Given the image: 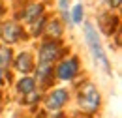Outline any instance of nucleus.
Wrapping results in <instances>:
<instances>
[{"instance_id": "obj_1", "label": "nucleus", "mask_w": 122, "mask_h": 118, "mask_svg": "<svg viewBox=\"0 0 122 118\" xmlns=\"http://www.w3.org/2000/svg\"><path fill=\"white\" fill-rule=\"evenodd\" d=\"M83 39H85V43H86V47H88V51H90L94 62H96L107 75H111L113 68H111L109 58H107L105 47H103V43H102V36H100V32H98V28H96V25H94L92 21H88V19L83 21Z\"/></svg>"}, {"instance_id": "obj_2", "label": "nucleus", "mask_w": 122, "mask_h": 118, "mask_svg": "<svg viewBox=\"0 0 122 118\" xmlns=\"http://www.w3.org/2000/svg\"><path fill=\"white\" fill-rule=\"evenodd\" d=\"M77 107L86 116L96 114L100 111V107H102V94L98 92L96 84L92 83L90 79L83 81L77 86Z\"/></svg>"}, {"instance_id": "obj_3", "label": "nucleus", "mask_w": 122, "mask_h": 118, "mask_svg": "<svg viewBox=\"0 0 122 118\" xmlns=\"http://www.w3.org/2000/svg\"><path fill=\"white\" fill-rule=\"evenodd\" d=\"M68 53H70V47H66L62 39H45V38H41V41L38 45L36 62L55 66V64H56L64 54H68Z\"/></svg>"}, {"instance_id": "obj_4", "label": "nucleus", "mask_w": 122, "mask_h": 118, "mask_svg": "<svg viewBox=\"0 0 122 118\" xmlns=\"http://www.w3.org/2000/svg\"><path fill=\"white\" fill-rule=\"evenodd\" d=\"M43 13H47L45 0H23V2H19L15 6L13 19L17 23H21L23 26H28L32 21H36Z\"/></svg>"}, {"instance_id": "obj_5", "label": "nucleus", "mask_w": 122, "mask_h": 118, "mask_svg": "<svg viewBox=\"0 0 122 118\" xmlns=\"http://www.w3.org/2000/svg\"><path fill=\"white\" fill-rule=\"evenodd\" d=\"M81 58L77 54H64L56 64H55V79L64 81V83H71L81 75Z\"/></svg>"}, {"instance_id": "obj_6", "label": "nucleus", "mask_w": 122, "mask_h": 118, "mask_svg": "<svg viewBox=\"0 0 122 118\" xmlns=\"http://www.w3.org/2000/svg\"><path fill=\"white\" fill-rule=\"evenodd\" d=\"M23 41H28V34H26V28L17 23L15 19H4L0 23V43L4 45H19Z\"/></svg>"}, {"instance_id": "obj_7", "label": "nucleus", "mask_w": 122, "mask_h": 118, "mask_svg": "<svg viewBox=\"0 0 122 118\" xmlns=\"http://www.w3.org/2000/svg\"><path fill=\"white\" fill-rule=\"evenodd\" d=\"M41 101H43V107H45V111H62L68 101H70V90L68 88H60V86H56V88H49L45 92V96L41 98Z\"/></svg>"}, {"instance_id": "obj_8", "label": "nucleus", "mask_w": 122, "mask_h": 118, "mask_svg": "<svg viewBox=\"0 0 122 118\" xmlns=\"http://www.w3.org/2000/svg\"><path fill=\"white\" fill-rule=\"evenodd\" d=\"M96 23H98V32H103L105 36H115L117 32H120V17L118 13H113L109 10L98 15Z\"/></svg>"}, {"instance_id": "obj_9", "label": "nucleus", "mask_w": 122, "mask_h": 118, "mask_svg": "<svg viewBox=\"0 0 122 118\" xmlns=\"http://www.w3.org/2000/svg\"><path fill=\"white\" fill-rule=\"evenodd\" d=\"M34 66H36V56H34L32 51L23 49V51L15 53L13 62H11V68H13L19 75H30L32 71H34Z\"/></svg>"}, {"instance_id": "obj_10", "label": "nucleus", "mask_w": 122, "mask_h": 118, "mask_svg": "<svg viewBox=\"0 0 122 118\" xmlns=\"http://www.w3.org/2000/svg\"><path fill=\"white\" fill-rule=\"evenodd\" d=\"M64 32H66V26L62 25V21L58 19V15H49L45 21V28H43V36L45 39H62L64 38Z\"/></svg>"}, {"instance_id": "obj_11", "label": "nucleus", "mask_w": 122, "mask_h": 118, "mask_svg": "<svg viewBox=\"0 0 122 118\" xmlns=\"http://www.w3.org/2000/svg\"><path fill=\"white\" fill-rule=\"evenodd\" d=\"M49 15L43 13L41 17H38L36 21H32L28 26H25L26 28V34H28V39H41V36H43V28H45V21Z\"/></svg>"}, {"instance_id": "obj_12", "label": "nucleus", "mask_w": 122, "mask_h": 118, "mask_svg": "<svg viewBox=\"0 0 122 118\" xmlns=\"http://www.w3.org/2000/svg\"><path fill=\"white\" fill-rule=\"evenodd\" d=\"M13 56H15V51H13V47L0 43V69H2V71H6V73H8V71L11 69Z\"/></svg>"}, {"instance_id": "obj_13", "label": "nucleus", "mask_w": 122, "mask_h": 118, "mask_svg": "<svg viewBox=\"0 0 122 118\" xmlns=\"http://www.w3.org/2000/svg\"><path fill=\"white\" fill-rule=\"evenodd\" d=\"M36 88H38V84H36V81H34L32 75H21L19 81L15 83V90H17L19 96H25V94H28V92H32Z\"/></svg>"}, {"instance_id": "obj_14", "label": "nucleus", "mask_w": 122, "mask_h": 118, "mask_svg": "<svg viewBox=\"0 0 122 118\" xmlns=\"http://www.w3.org/2000/svg\"><path fill=\"white\" fill-rule=\"evenodd\" d=\"M85 19H86L85 4H81V2L73 4V6L70 8V21H71V25H73V26H79V25H83Z\"/></svg>"}, {"instance_id": "obj_15", "label": "nucleus", "mask_w": 122, "mask_h": 118, "mask_svg": "<svg viewBox=\"0 0 122 118\" xmlns=\"http://www.w3.org/2000/svg\"><path fill=\"white\" fill-rule=\"evenodd\" d=\"M41 98H43V90L36 88V90H32V92H28V94H25V96H21V105L32 107L34 103H40Z\"/></svg>"}, {"instance_id": "obj_16", "label": "nucleus", "mask_w": 122, "mask_h": 118, "mask_svg": "<svg viewBox=\"0 0 122 118\" xmlns=\"http://www.w3.org/2000/svg\"><path fill=\"white\" fill-rule=\"evenodd\" d=\"M105 6L109 11H118L122 8V0H105Z\"/></svg>"}, {"instance_id": "obj_17", "label": "nucleus", "mask_w": 122, "mask_h": 118, "mask_svg": "<svg viewBox=\"0 0 122 118\" xmlns=\"http://www.w3.org/2000/svg\"><path fill=\"white\" fill-rule=\"evenodd\" d=\"M70 6H71V0H56L58 13H60V11H70Z\"/></svg>"}, {"instance_id": "obj_18", "label": "nucleus", "mask_w": 122, "mask_h": 118, "mask_svg": "<svg viewBox=\"0 0 122 118\" xmlns=\"http://www.w3.org/2000/svg\"><path fill=\"white\" fill-rule=\"evenodd\" d=\"M6 13H8V8H6V6H4V4L0 2V23H2L4 19H6Z\"/></svg>"}, {"instance_id": "obj_19", "label": "nucleus", "mask_w": 122, "mask_h": 118, "mask_svg": "<svg viewBox=\"0 0 122 118\" xmlns=\"http://www.w3.org/2000/svg\"><path fill=\"white\" fill-rule=\"evenodd\" d=\"M8 73H10V71H8ZM8 73L0 69V86H4V84H6V79H8Z\"/></svg>"}, {"instance_id": "obj_20", "label": "nucleus", "mask_w": 122, "mask_h": 118, "mask_svg": "<svg viewBox=\"0 0 122 118\" xmlns=\"http://www.w3.org/2000/svg\"><path fill=\"white\" fill-rule=\"evenodd\" d=\"M6 2H8V4H13V6H17V4H19V2H23V0H6Z\"/></svg>"}]
</instances>
